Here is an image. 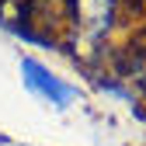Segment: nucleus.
I'll return each instance as SVG.
<instances>
[{
    "mask_svg": "<svg viewBox=\"0 0 146 146\" xmlns=\"http://www.w3.org/2000/svg\"><path fill=\"white\" fill-rule=\"evenodd\" d=\"M17 73H21V84H25L28 94H35L38 101H45L49 108H56V111H66V108H73L80 101V87L77 84H70L66 77H59L56 70H49L35 56H21Z\"/></svg>",
    "mask_w": 146,
    "mask_h": 146,
    "instance_id": "f257e3e1",
    "label": "nucleus"
}]
</instances>
